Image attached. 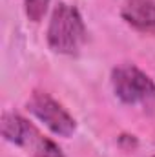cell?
I'll list each match as a JSON object with an SVG mask.
<instances>
[{"label":"cell","instance_id":"cell-3","mask_svg":"<svg viewBox=\"0 0 155 157\" xmlns=\"http://www.w3.org/2000/svg\"><path fill=\"white\" fill-rule=\"evenodd\" d=\"M26 108L53 135L71 137L77 130V121L73 119V115L46 91H33L26 102Z\"/></svg>","mask_w":155,"mask_h":157},{"label":"cell","instance_id":"cell-6","mask_svg":"<svg viewBox=\"0 0 155 157\" xmlns=\"http://www.w3.org/2000/svg\"><path fill=\"white\" fill-rule=\"evenodd\" d=\"M33 150V157H66L62 148L49 137H44V135H37V139L31 143L29 146Z\"/></svg>","mask_w":155,"mask_h":157},{"label":"cell","instance_id":"cell-2","mask_svg":"<svg viewBox=\"0 0 155 157\" xmlns=\"http://www.w3.org/2000/svg\"><path fill=\"white\" fill-rule=\"evenodd\" d=\"M113 95L128 106H148L155 101V80L135 64H120L112 70Z\"/></svg>","mask_w":155,"mask_h":157},{"label":"cell","instance_id":"cell-5","mask_svg":"<svg viewBox=\"0 0 155 157\" xmlns=\"http://www.w3.org/2000/svg\"><path fill=\"white\" fill-rule=\"evenodd\" d=\"M0 130H2V137L20 148H29L31 143L37 139L40 132L17 112H4L2 122H0Z\"/></svg>","mask_w":155,"mask_h":157},{"label":"cell","instance_id":"cell-7","mask_svg":"<svg viewBox=\"0 0 155 157\" xmlns=\"http://www.w3.org/2000/svg\"><path fill=\"white\" fill-rule=\"evenodd\" d=\"M51 0H24V13L28 17V20L31 22H40L49 7Z\"/></svg>","mask_w":155,"mask_h":157},{"label":"cell","instance_id":"cell-4","mask_svg":"<svg viewBox=\"0 0 155 157\" xmlns=\"http://www.w3.org/2000/svg\"><path fill=\"white\" fill-rule=\"evenodd\" d=\"M120 17L135 31L155 37V0H124Z\"/></svg>","mask_w":155,"mask_h":157},{"label":"cell","instance_id":"cell-8","mask_svg":"<svg viewBox=\"0 0 155 157\" xmlns=\"http://www.w3.org/2000/svg\"><path fill=\"white\" fill-rule=\"evenodd\" d=\"M152 157H155V155H152Z\"/></svg>","mask_w":155,"mask_h":157},{"label":"cell","instance_id":"cell-1","mask_svg":"<svg viewBox=\"0 0 155 157\" xmlns=\"http://www.w3.org/2000/svg\"><path fill=\"white\" fill-rule=\"evenodd\" d=\"M86 39L88 31L80 11L68 2H59L49 17L46 31L49 49L59 55H78Z\"/></svg>","mask_w":155,"mask_h":157}]
</instances>
